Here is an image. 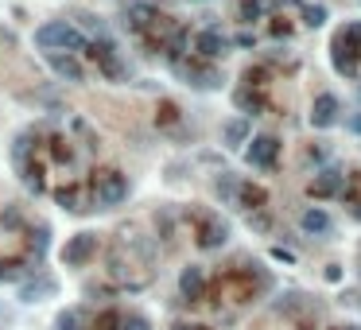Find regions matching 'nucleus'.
<instances>
[{
    "mask_svg": "<svg viewBox=\"0 0 361 330\" xmlns=\"http://www.w3.org/2000/svg\"><path fill=\"white\" fill-rule=\"evenodd\" d=\"M353 218H357V221H361V202H357V206H353Z\"/></svg>",
    "mask_w": 361,
    "mask_h": 330,
    "instance_id": "14",
    "label": "nucleus"
},
{
    "mask_svg": "<svg viewBox=\"0 0 361 330\" xmlns=\"http://www.w3.org/2000/svg\"><path fill=\"white\" fill-rule=\"evenodd\" d=\"M303 8V24L307 27H322L327 24V8H322V4H299Z\"/></svg>",
    "mask_w": 361,
    "mask_h": 330,
    "instance_id": "7",
    "label": "nucleus"
},
{
    "mask_svg": "<svg viewBox=\"0 0 361 330\" xmlns=\"http://www.w3.org/2000/svg\"><path fill=\"white\" fill-rule=\"evenodd\" d=\"M346 303H350V307H357V311H361V296H357V291H353V296H346Z\"/></svg>",
    "mask_w": 361,
    "mask_h": 330,
    "instance_id": "13",
    "label": "nucleus"
},
{
    "mask_svg": "<svg viewBox=\"0 0 361 330\" xmlns=\"http://www.w3.org/2000/svg\"><path fill=\"white\" fill-rule=\"evenodd\" d=\"M198 47H202L206 55H218V51H222V39H218V35H202V43H198Z\"/></svg>",
    "mask_w": 361,
    "mask_h": 330,
    "instance_id": "9",
    "label": "nucleus"
},
{
    "mask_svg": "<svg viewBox=\"0 0 361 330\" xmlns=\"http://www.w3.org/2000/svg\"><path fill=\"white\" fill-rule=\"evenodd\" d=\"M342 183H346V179H342V171H338V167H322L319 175L311 179L307 191H311L315 198H334L338 191H342Z\"/></svg>",
    "mask_w": 361,
    "mask_h": 330,
    "instance_id": "3",
    "label": "nucleus"
},
{
    "mask_svg": "<svg viewBox=\"0 0 361 330\" xmlns=\"http://www.w3.org/2000/svg\"><path fill=\"white\" fill-rule=\"evenodd\" d=\"M350 132H357V136H361V109L350 117Z\"/></svg>",
    "mask_w": 361,
    "mask_h": 330,
    "instance_id": "12",
    "label": "nucleus"
},
{
    "mask_svg": "<svg viewBox=\"0 0 361 330\" xmlns=\"http://www.w3.org/2000/svg\"><path fill=\"white\" fill-rule=\"evenodd\" d=\"M245 136H249V125H237V121H233V125L226 128V140H229V144H237V140H245Z\"/></svg>",
    "mask_w": 361,
    "mask_h": 330,
    "instance_id": "8",
    "label": "nucleus"
},
{
    "mask_svg": "<svg viewBox=\"0 0 361 330\" xmlns=\"http://www.w3.org/2000/svg\"><path fill=\"white\" fill-rule=\"evenodd\" d=\"M322 276H327V284H338V280H342V268H338V264H327Z\"/></svg>",
    "mask_w": 361,
    "mask_h": 330,
    "instance_id": "11",
    "label": "nucleus"
},
{
    "mask_svg": "<svg viewBox=\"0 0 361 330\" xmlns=\"http://www.w3.org/2000/svg\"><path fill=\"white\" fill-rule=\"evenodd\" d=\"M338 113H342V102H338L334 93H319L315 105H311V125L330 128V125H338Z\"/></svg>",
    "mask_w": 361,
    "mask_h": 330,
    "instance_id": "2",
    "label": "nucleus"
},
{
    "mask_svg": "<svg viewBox=\"0 0 361 330\" xmlns=\"http://www.w3.org/2000/svg\"><path fill=\"white\" fill-rule=\"evenodd\" d=\"M241 202L249 206V210H257V206L268 202V195H264L261 186H252V183H241Z\"/></svg>",
    "mask_w": 361,
    "mask_h": 330,
    "instance_id": "6",
    "label": "nucleus"
},
{
    "mask_svg": "<svg viewBox=\"0 0 361 330\" xmlns=\"http://www.w3.org/2000/svg\"><path fill=\"white\" fill-rule=\"evenodd\" d=\"M241 8H245V20H261V4H257V0H241Z\"/></svg>",
    "mask_w": 361,
    "mask_h": 330,
    "instance_id": "10",
    "label": "nucleus"
},
{
    "mask_svg": "<svg viewBox=\"0 0 361 330\" xmlns=\"http://www.w3.org/2000/svg\"><path fill=\"white\" fill-rule=\"evenodd\" d=\"M276 156H280V140L276 136H261V140L252 144L249 160L257 163V167H268V163H276Z\"/></svg>",
    "mask_w": 361,
    "mask_h": 330,
    "instance_id": "4",
    "label": "nucleus"
},
{
    "mask_svg": "<svg viewBox=\"0 0 361 330\" xmlns=\"http://www.w3.org/2000/svg\"><path fill=\"white\" fill-rule=\"evenodd\" d=\"M299 229L303 233H330V214L319 210V206H311V210L299 214Z\"/></svg>",
    "mask_w": 361,
    "mask_h": 330,
    "instance_id": "5",
    "label": "nucleus"
},
{
    "mask_svg": "<svg viewBox=\"0 0 361 330\" xmlns=\"http://www.w3.org/2000/svg\"><path fill=\"white\" fill-rule=\"evenodd\" d=\"M334 330H357V326H334Z\"/></svg>",
    "mask_w": 361,
    "mask_h": 330,
    "instance_id": "15",
    "label": "nucleus"
},
{
    "mask_svg": "<svg viewBox=\"0 0 361 330\" xmlns=\"http://www.w3.org/2000/svg\"><path fill=\"white\" fill-rule=\"evenodd\" d=\"M330 62H334V70L346 78H353L361 70V20L346 24L342 32L334 35V43H330Z\"/></svg>",
    "mask_w": 361,
    "mask_h": 330,
    "instance_id": "1",
    "label": "nucleus"
}]
</instances>
